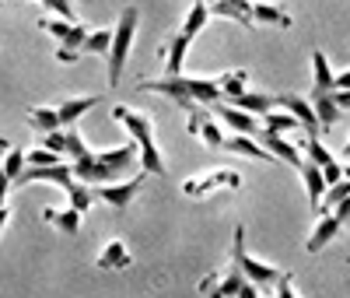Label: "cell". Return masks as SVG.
<instances>
[{
	"mask_svg": "<svg viewBox=\"0 0 350 298\" xmlns=\"http://www.w3.org/2000/svg\"><path fill=\"white\" fill-rule=\"evenodd\" d=\"M64 155H70V162L84 158V155H92V147L84 144V137L74 130V127H64Z\"/></svg>",
	"mask_w": 350,
	"mask_h": 298,
	"instance_id": "4dcf8cb0",
	"label": "cell"
},
{
	"mask_svg": "<svg viewBox=\"0 0 350 298\" xmlns=\"http://www.w3.org/2000/svg\"><path fill=\"white\" fill-rule=\"evenodd\" d=\"M217 281H221V274H207V277L200 281V295H203V298H224V295L217 291Z\"/></svg>",
	"mask_w": 350,
	"mask_h": 298,
	"instance_id": "d590c367",
	"label": "cell"
},
{
	"mask_svg": "<svg viewBox=\"0 0 350 298\" xmlns=\"http://www.w3.org/2000/svg\"><path fill=\"white\" fill-rule=\"evenodd\" d=\"M77 56H81V53H74V49H64V46L56 49V60H60V64H77Z\"/></svg>",
	"mask_w": 350,
	"mask_h": 298,
	"instance_id": "60d3db41",
	"label": "cell"
},
{
	"mask_svg": "<svg viewBox=\"0 0 350 298\" xmlns=\"http://www.w3.org/2000/svg\"><path fill=\"white\" fill-rule=\"evenodd\" d=\"M144 175L148 172H137L133 179H126V183H102V186H92L95 190V200H105L109 207H116V211H123V207H130L133 203V197L140 193V186H144Z\"/></svg>",
	"mask_w": 350,
	"mask_h": 298,
	"instance_id": "ba28073f",
	"label": "cell"
},
{
	"mask_svg": "<svg viewBox=\"0 0 350 298\" xmlns=\"http://www.w3.org/2000/svg\"><path fill=\"white\" fill-rule=\"evenodd\" d=\"M0 169H4L11 175V183H14V179L25 172V151H21V147H11V151L4 155V165H0Z\"/></svg>",
	"mask_w": 350,
	"mask_h": 298,
	"instance_id": "e575fe53",
	"label": "cell"
},
{
	"mask_svg": "<svg viewBox=\"0 0 350 298\" xmlns=\"http://www.w3.org/2000/svg\"><path fill=\"white\" fill-rule=\"evenodd\" d=\"M214 116H221V123H228L235 134H249V137H259L262 134V123L252 116V112H242V109H235L231 102H221V105H214Z\"/></svg>",
	"mask_w": 350,
	"mask_h": 298,
	"instance_id": "7c38bea8",
	"label": "cell"
},
{
	"mask_svg": "<svg viewBox=\"0 0 350 298\" xmlns=\"http://www.w3.org/2000/svg\"><path fill=\"white\" fill-rule=\"evenodd\" d=\"M298 147H301V155H305V162H315L319 169H329L336 158L326 151V144L319 140V137H312V134H301L298 137Z\"/></svg>",
	"mask_w": 350,
	"mask_h": 298,
	"instance_id": "d4e9b609",
	"label": "cell"
},
{
	"mask_svg": "<svg viewBox=\"0 0 350 298\" xmlns=\"http://www.w3.org/2000/svg\"><path fill=\"white\" fill-rule=\"evenodd\" d=\"M211 8V14H217V18H235V21H242L245 28H252L256 21H252V0H214V4H207Z\"/></svg>",
	"mask_w": 350,
	"mask_h": 298,
	"instance_id": "ac0fdd59",
	"label": "cell"
},
{
	"mask_svg": "<svg viewBox=\"0 0 350 298\" xmlns=\"http://www.w3.org/2000/svg\"><path fill=\"white\" fill-rule=\"evenodd\" d=\"M0 8H4V4H0Z\"/></svg>",
	"mask_w": 350,
	"mask_h": 298,
	"instance_id": "f907efd6",
	"label": "cell"
},
{
	"mask_svg": "<svg viewBox=\"0 0 350 298\" xmlns=\"http://www.w3.org/2000/svg\"><path fill=\"white\" fill-rule=\"evenodd\" d=\"M245 81H249V74L239 67V71H224L221 77H217V84H221V95H224V102H231L235 95H242L245 92Z\"/></svg>",
	"mask_w": 350,
	"mask_h": 298,
	"instance_id": "83f0119b",
	"label": "cell"
},
{
	"mask_svg": "<svg viewBox=\"0 0 350 298\" xmlns=\"http://www.w3.org/2000/svg\"><path fill=\"white\" fill-rule=\"evenodd\" d=\"M95 105H98V95H84V99H67L64 105H56V112H60V123L64 127H74L77 119L84 112H92Z\"/></svg>",
	"mask_w": 350,
	"mask_h": 298,
	"instance_id": "cb8c5ba5",
	"label": "cell"
},
{
	"mask_svg": "<svg viewBox=\"0 0 350 298\" xmlns=\"http://www.w3.org/2000/svg\"><path fill=\"white\" fill-rule=\"evenodd\" d=\"M8 190H11V175H8L4 169H0V203L8 200Z\"/></svg>",
	"mask_w": 350,
	"mask_h": 298,
	"instance_id": "b9f144b4",
	"label": "cell"
},
{
	"mask_svg": "<svg viewBox=\"0 0 350 298\" xmlns=\"http://www.w3.org/2000/svg\"><path fill=\"white\" fill-rule=\"evenodd\" d=\"M333 214L340 218V225H347V221H350V197H343V200L333 207Z\"/></svg>",
	"mask_w": 350,
	"mask_h": 298,
	"instance_id": "f35d334b",
	"label": "cell"
},
{
	"mask_svg": "<svg viewBox=\"0 0 350 298\" xmlns=\"http://www.w3.org/2000/svg\"><path fill=\"white\" fill-rule=\"evenodd\" d=\"M231 105L242 109V112H252V116H267L277 109V95H267V92H242L231 99Z\"/></svg>",
	"mask_w": 350,
	"mask_h": 298,
	"instance_id": "ffe728a7",
	"label": "cell"
},
{
	"mask_svg": "<svg viewBox=\"0 0 350 298\" xmlns=\"http://www.w3.org/2000/svg\"><path fill=\"white\" fill-rule=\"evenodd\" d=\"M242 186V175L239 172H231V169H217V172H203V175H193L183 183V193L200 200V197H207L214 190H239Z\"/></svg>",
	"mask_w": 350,
	"mask_h": 298,
	"instance_id": "8992f818",
	"label": "cell"
},
{
	"mask_svg": "<svg viewBox=\"0 0 350 298\" xmlns=\"http://www.w3.org/2000/svg\"><path fill=\"white\" fill-rule=\"evenodd\" d=\"M262 130H267V134H291V130H301L298 127V119L295 116H291V112H267V116H262Z\"/></svg>",
	"mask_w": 350,
	"mask_h": 298,
	"instance_id": "f1b7e54d",
	"label": "cell"
},
{
	"mask_svg": "<svg viewBox=\"0 0 350 298\" xmlns=\"http://www.w3.org/2000/svg\"><path fill=\"white\" fill-rule=\"evenodd\" d=\"M333 99H336V105L347 112V109H350V88H347V92H333Z\"/></svg>",
	"mask_w": 350,
	"mask_h": 298,
	"instance_id": "7bdbcfd3",
	"label": "cell"
},
{
	"mask_svg": "<svg viewBox=\"0 0 350 298\" xmlns=\"http://www.w3.org/2000/svg\"><path fill=\"white\" fill-rule=\"evenodd\" d=\"M0 207H4V203H0Z\"/></svg>",
	"mask_w": 350,
	"mask_h": 298,
	"instance_id": "681fc988",
	"label": "cell"
},
{
	"mask_svg": "<svg viewBox=\"0 0 350 298\" xmlns=\"http://www.w3.org/2000/svg\"><path fill=\"white\" fill-rule=\"evenodd\" d=\"M312 77H315V92H333V71H329V60L323 49H312Z\"/></svg>",
	"mask_w": 350,
	"mask_h": 298,
	"instance_id": "484cf974",
	"label": "cell"
},
{
	"mask_svg": "<svg viewBox=\"0 0 350 298\" xmlns=\"http://www.w3.org/2000/svg\"><path fill=\"white\" fill-rule=\"evenodd\" d=\"M301 183H305V190H308V203L315 207V211H319V207H323V197H326V175H323V169H319L315 162H305L301 169Z\"/></svg>",
	"mask_w": 350,
	"mask_h": 298,
	"instance_id": "e0dca14e",
	"label": "cell"
},
{
	"mask_svg": "<svg viewBox=\"0 0 350 298\" xmlns=\"http://www.w3.org/2000/svg\"><path fill=\"white\" fill-rule=\"evenodd\" d=\"M207 21H211L207 0H193V8H189L183 28H179V32H175V39L168 42V77H179V74H183V60H186L193 39L203 32V28H207Z\"/></svg>",
	"mask_w": 350,
	"mask_h": 298,
	"instance_id": "3957f363",
	"label": "cell"
},
{
	"mask_svg": "<svg viewBox=\"0 0 350 298\" xmlns=\"http://www.w3.org/2000/svg\"><path fill=\"white\" fill-rule=\"evenodd\" d=\"M112 119L120 127L130 130V137L137 140L140 147V169L144 172H154V175H165V162L158 155V144H154V119L140 109H130V105H112Z\"/></svg>",
	"mask_w": 350,
	"mask_h": 298,
	"instance_id": "7a4b0ae2",
	"label": "cell"
},
{
	"mask_svg": "<svg viewBox=\"0 0 350 298\" xmlns=\"http://www.w3.org/2000/svg\"><path fill=\"white\" fill-rule=\"evenodd\" d=\"M28 127H32L39 137L42 134H53V130H64L60 112L49 109V105H32V109H28Z\"/></svg>",
	"mask_w": 350,
	"mask_h": 298,
	"instance_id": "7402d4cb",
	"label": "cell"
},
{
	"mask_svg": "<svg viewBox=\"0 0 350 298\" xmlns=\"http://www.w3.org/2000/svg\"><path fill=\"white\" fill-rule=\"evenodd\" d=\"M231 260L239 263V271H242L245 281H252V284L277 288V281L284 277V271H277V266H270V263H262V260L249 256V249H245V228H242V225L235 228V238H231Z\"/></svg>",
	"mask_w": 350,
	"mask_h": 298,
	"instance_id": "5b68a950",
	"label": "cell"
},
{
	"mask_svg": "<svg viewBox=\"0 0 350 298\" xmlns=\"http://www.w3.org/2000/svg\"><path fill=\"white\" fill-rule=\"evenodd\" d=\"M42 221H49L53 228L74 235L81 228V211H77V207H70V203L67 207H42Z\"/></svg>",
	"mask_w": 350,
	"mask_h": 298,
	"instance_id": "44dd1931",
	"label": "cell"
},
{
	"mask_svg": "<svg viewBox=\"0 0 350 298\" xmlns=\"http://www.w3.org/2000/svg\"><path fill=\"white\" fill-rule=\"evenodd\" d=\"M140 92H154V95H168V99H175L179 105H186V102H200V105H217L224 95H221V84H217V77L211 81V77H186V74H179V77H158V81H140L137 84Z\"/></svg>",
	"mask_w": 350,
	"mask_h": 298,
	"instance_id": "6da1fadb",
	"label": "cell"
},
{
	"mask_svg": "<svg viewBox=\"0 0 350 298\" xmlns=\"http://www.w3.org/2000/svg\"><path fill=\"white\" fill-rule=\"evenodd\" d=\"M245 284V274L239 271V263L231 260V266L221 274V281H217V291L224 295V298H239V288Z\"/></svg>",
	"mask_w": 350,
	"mask_h": 298,
	"instance_id": "f546056e",
	"label": "cell"
},
{
	"mask_svg": "<svg viewBox=\"0 0 350 298\" xmlns=\"http://www.w3.org/2000/svg\"><path fill=\"white\" fill-rule=\"evenodd\" d=\"M224 151L245 155V158H256V162H270V158H273L267 147H262L256 137H249V134H231V137H224Z\"/></svg>",
	"mask_w": 350,
	"mask_h": 298,
	"instance_id": "2e32d148",
	"label": "cell"
},
{
	"mask_svg": "<svg viewBox=\"0 0 350 298\" xmlns=\"http://www.w3.org/2000/svg\"><path fill=\"white\" fill-rule=\"evenodd\" d=\"M252 21L256 25H280V28H291V14L277 4H256L252 0Z\"/></svg>",
	"mask_w": 350,
	"mask_h": 298,
	"instance_id": "4316f807",
	"label": "cell"
},
{
	"mask_svg": "<svg viewBox=\"0 0 350 298\" xmlns=\"http://www.w3.org/2000/svg\"><path fill=\"white\" fill-rule=\"evenodd\" d=\"M137 21H140V11L137 8H126L120 14V25L112 28V46H109V84L116 88L123 81V71H126V56L133 49V36H137Z\"/></svg>",
	"mask_w": 350,
	"mask_h": 298,
	"instance_id": "277c9868",
	"label": "cell"
},
{
	"mask_svg": "<svg viewBox=\"0 0 350 298\" xmlns=\"http://www.w3.org/2000/svg\"><path fill=\"white\" fill-rule=\"evenodd\" d=\"M259 144L267 147V151H270L273 158H280L284 165H295V169H301V165H305L301 147H298V144H287V140H284V134H267V130H262V134H259Z\"/></svg>",
	"mask_w": 350,
	"mask_h": 298,
	"instance_id": "5bb4252c",
	"label": "cell"
},
{
	"mask_svg": "<svg viewBox=\"0 0 350 298\" xmlns=\"http://www.w3.org/2000/svg\"><path fill=\"white\" fill-rule=\"evenodd\" d=\"M11 151V140L8 137H0V165H4V155Z\"/></svg>",
	"mask_w": 350,
	"mask_h": 298,
	"instance_id": "f6af8a7d",
	"label": "cell"
},
{
	"mask_svg": "<svg viewBox=\"0 0 350 298\" xmlns=\"http://www.w3.org/2000/svg\"><path fill=\"white\" fill-rule=\"evenodd\" d=\"M98 271H126L130 266V253H126V243H120V238H112V243L98 253Z\"/></svg>",
	"mask_w": 350,
	"mask_h": 298,
	"instance_id": "603a6c76",
	"label": "cell"
},
{
	"mask_svg": "<svg viewBox=\"0 0 350 298\" xmlns=\"http://www.w3.org/2000/svg\"><path fill=\"white\" fill-rule=\"evenodd\" d=\"M312 109H315V116H319V127L323 130H333L336 127V119H340V105H336V99H333V92H312Z\"/></svg>",
	"mask_w": 350,
	"mask_h": 298,
	"instance_id": "d6986e66",
	"label": "cell"
},
{
	"mask_svg": "<svg viewBox=\"0 0 350 298\" xmlns=\"http://www.w3.org/2000/svg\"><path fill=\"white\" fill-rule=\"evenodd\" d=\"M109 46H112V32L98 28V32H88V39H84L81 53H109Z\"/></svg>",
	"mask_w": 350,
	"mask_h": 298,
	"instance_id": "d6a6232c",
	"label": "cell"
},
{
	"mask_svg": "<svg viewBox=\"0 0 350 298\" xmlns=\"http://www.w3.org/2000/svg\"><path fill=\"white\" fill-rule=\"evenodd\" d=\"M70 172H74L77 183H84V186H102V183H112V179H116V172H109V169L95 158V151L84 155V158H77V162H70Z\"/></svg>",
	"mask_w": 350,
	"mask_h": 298,
	"instance_id": "8fae6325",
	"label": "cell"
},
{
	"mask_svg": "<svg viewBox=\"0 0 350 298\" xmlns=\"http://www.w3.org/2000/svg\"><path fill=\"white\" fill-rule=\"evenodd\" d=\"M239 298H259V291H256V284H252V281H245V284L239 288Z\"/></svg>",
	"mask_w": 350,
	"mask_h": 298,
	"instance_id": "ee69618b",
	"label": "cell"
},
{
	"mask_svg": "<svg viewBox=\"0 0 350 298\" xmlns=\"http://www.w3.org/2000/svg\"><path fill=\"white\" fill-rule=\"evenodd\" d=\"M347 155H350V140H347Z\"/></svg>",
	"mask_w": 350,
	"mask_h": 298,
	"instance_id": "c3c4849f",
	"label": "cell"
},
{
	"mask_svg": "<svg viewBox=\"0 0 350 298\" xmlns=\"http://www.w3.org/2000/svg\"><path fill=\"white\" fill-rule=\"evenodd\" d=\"M347 88H350V71H343V74L333 77V92H347Z\"/></svg>",
	"mask_w": 350,
	"mask_h": 298,
	"instance_id": "ab89813d",
	"label": "cell"
},
{
	"mask_svg": "<svg viewBox=\"0 0 350 298\" xmlns=\"http://www.w3.org/2000/svg\"><path fill=\"white\" fill-rule=\"evenodd\" d=\"M343 197H350V179H340V183L326 186V197H323V207H319V214H323V211H333V207H336Z\"/></svg>",
	"mask_w": 350,
	"mask_h": 298,
	"instance_id": "1f68e13d",
	"label": "cell"
},
{
	"mask_svg": "<svg viewBox=\"0 0 350 298\" xmlns=\"http://www.w3.org/2000/svg\"><path fill=\"white\" fill-rule=\"evenodd\" d=\"M42 147H49V151H56V155H64V130L42 134Z\"/></svg>",
	"mask_w": 350,
	"mask_h": 298,
	"instance_id": "74e56055",
	"label": "cell"
},
{
	"mask_svg": "<svg viewBox=\"0 0 350 298\" xmlns=\"http://www.w3.org/2000/svg\"><path fill=\"white\" fill-rule=\"evenodd\" d=\"M183 109L189 112V119H186V130H189L193 137H203V144H207V147H224V134L217 130V123L211 119V105L186 102Z\"/></svg>",
	"mask_w": 350,
	"mask_h": 298,
	"instance_id": "52a82bcc",
	"label": "cell"
},
{
	"mask_svg": "<svg viewBox=\"0 0 350 298\" xmlns=\"http://www.w3.org/2000/svg\"><path fill=\"white\" fill-rule=\"evenodd\" d=\"M343 179H350V165H347V169H343Z\"/></svg>",
	"mask_w": 350,
	"mask_h": 298,
	"instance_id": "7dc6e473",
	"label": "cell"
},
{
	"mask_svg": "<svg viewBox=\"0 0 350 298\" xmlns=\"http://www.w3.org/2000/svg\"><path fill=\"white\" fill-rule=\"evenodd\" d=\"M39 28L49 32L64 49H74V53H81L88 32H92V28H84L81 21H64V18H46V21H39Z\"/></svg>",
	"mask_w": 350,
	"mask_h": 298,
	"instance_id": "9c48e42d",
	"label": "cell"
},
{
	"mask_svg": "<svg viewBox=\"0 0 350 298\" xmlns=\"http://www.w3.org/2000/svg\"><path fill=\"white\" fill-rule=\"evenodd\" d=\"M340 218L333 214V211H323V214H319V221H315V228H312V235H308V243H305V249L308 253H319V249H326L329 243H333V238L340 235Z\"/></svg>",
	"mask_w": 350,
	"mask_h": 298,
	"instance_id": "9a60e30c",
	"label": "cell"
},
{
	"mask_svg": "<svg viewBox=\"0 0 350 298\" xmlns=\"http://www.w3.org/2000/svg\"><path fill=\"white\" fill-rule=\"evenodd\" d=\"M25 165H39V169H46V165H60V155L49 151V147H36V151H25Z\"/></svg>",
	"mask_w": 350,
	"mask_h": 298,
	"instance_id": "836d02e7",
	"label": "cell"
},
{
	"mask_svg": "<svg viewBox=\"0 0 350 298\" xmlns=\"http://www.w3.org/2000/svg\"><path fill=\"white\" fill-rule=\"evenodd\" d=\"M95 158H98L109 172L123 175V172L140 158V147H137V140H126V144H120V147H109V151H95Z\"/></svg>",
	"mask_w": 350,
	"mask_h": 298,
	"instance_id": "4fadbf2b",
	"label": "cell"
},
{
	"mask_svg": "<svg viewBox=\"0 0 350 298\" xmlns=\"http://www.w3.org/2000/svg\"><path fill=\"white\" fill-rule=\"evenodd\" d=\"M277 298H298V295H295V274L284 271V277L277 281Z\"/></svg>",
	"mask_w": 350,
	"mask_h": 298,
	"instance_id": "8d00e7d4",
	"label": "cell"
},
{
	"mask_svg": "<svg viewBox=\"0 0 350 298\" xmlns=\"http://www.w3.org/2000/svg\"><path fill=\"white\" fill-rule=\"evenodd\" d=\"M277 109H284V112L295 116V119H298V127H301V134H312V137L323 134V127H319V116H315V109H312L308 99H298V95H277Z\"/></svg>",
	"mask_w": 350,
	"mask_h": 298,
	"instance_id": "30bf717a",
	"label": "cell"
},
{
	"mask_svg": "<svg viewBox=\"0 0 350 298\" xmlns=\"http://www.w3.org/2000/svg\"><path fill=\"white\" fill-rule=\"evenodd\" d=\"M8 221H11V207H0V232H4Z\"/></svg>",
	"mask_w": 350,
	"mask_h": 298,
	"instance_id": "bcb514c9",
	"label": "cell"
}]
</instances>
